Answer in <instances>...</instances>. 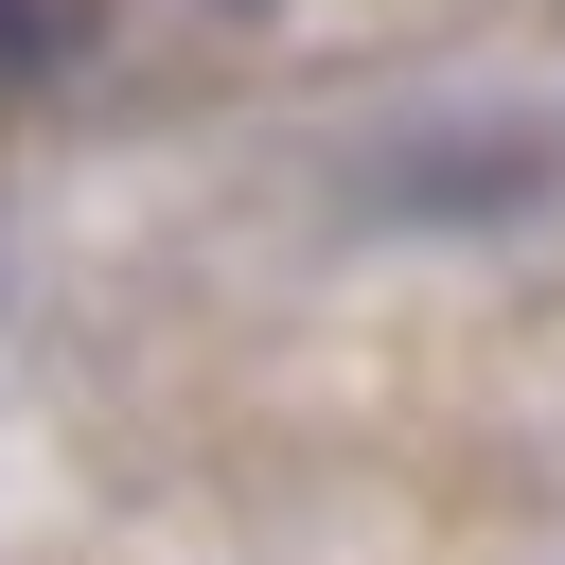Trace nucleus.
<instances>
[{
	"label": "nucleus",
	"instance_id": "f257e3e1",
	"mask_svg": "<svg viewBox=\"0 0 565 565\" xmlns=\"http://www.w3.org/2000/svg\"><path fill=\"white\" fill-rule=\"evenodd\" d=\"M71 35H88V0H0V71H53Z\"/></svg>",
	"mask_w": 565,
	"mask_h": 565
}]
</instances>
